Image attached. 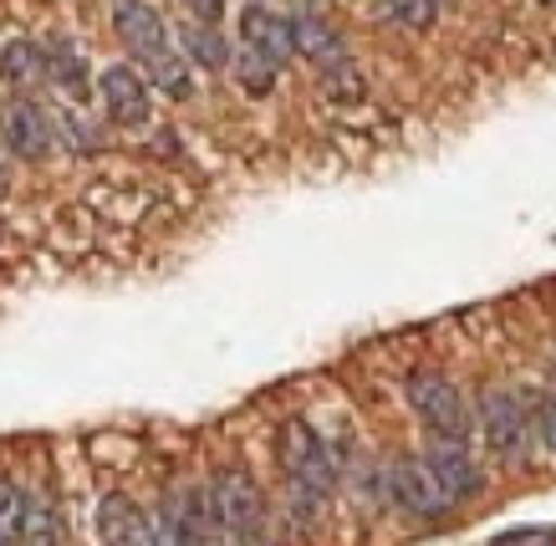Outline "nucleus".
Instances as JSON below:
<instances>
[{
  "label": "nucleus",
  "instance_id": "nucleus-1",
  "mask_svg": "<svg viewBox=\"0 0 556 546\" xmlns=\"http://www.w3.org/2000/svg\"><path fill=\"white\" fill-rule=\"evenodd\" d=\"M281 470H287V495H291V516L312 526L321 511H327V500L338 491V449L321 440L317 429L306 424V419H287L281 424Z\"/></svg>",
  "mask_w": 556,
  "mask_h": 546
},
{
  "label": "nucleus",
  "instance_id": "nucleus-2",
  "mask_svg": "<svg viewBox=\"0 0 556 546\" xmlns=\"http://www.w3.org/2000/svg\"><path fill=\"white\" fill-rule=\"evenodd\" d=\"M113 31L123 36V47L134 52L138 72L159 92H169V98H189L194 92L185 52H174L169 26H164V16L153 11L149 0H113Z\"/></svg>",
  "mask_w": 556,
  "mask_h": 546
},
{
  "label": "nucleus",
  "instance_id": "nucleus-3",
  "mask_svg": "<svg viewBox=\"0 0 556 546\" xmlns=\"http://www.w3.org/2000/svg\"><path fill=\"white\" fill-rule=\"evenodd\" d=\"M475 419H480V434H485V444H490V455H495V460L521 465L526 455H531V440H536V429H531V398H521L516 389L490 383V389L480 393Z\"/></svg>",
  "mask_w": 556,
  "mask_h": 546
},
{
  "label": "nucleus",
  "instance_id": "nucleus-4",
  "mask_svg": "<svg viewBox=\"0 0 556 546\" xmlns=\"http://www.w3.org/2000/svg\"><path fill=\"white\" fill-rule=\"evenodd\" d=\"M210 506H215V526L230 546H251L266 531V500L245 470H219L210 480Z\"/></svg>",
  "mask_w": 556,
  "mask_h": 546
},
{
  "label": "nucleus",
  "instance_id": "nucleus-5",
  "mask_svg": "<svg viewBox=\"0 0 556 546\" xmlns=\"http://www.w3.org/2000/svg\"><path fill=\"white\" fill-rule=\"evenodd\" d=\"M404 393L434 440H470L475 419H470V409H465V393H459L444 373H408Z\"/></svg>",
  "mask_w": 556,
  "mask_h": 546
},
{
  "label": "nucleus",
  "instance_id": "nucleus-6",
  "mask_svg": "<svg viewBox=\"0 0 556 546\" xmlns=\"http://www.w3.org/2000/svg\"><path fill=\"white\" fill-rule=\"evenodd\" d=\"M388 500L414 521H439L455 500L444 495V485L434 480V470L424 465V455H399L388 460Z\"/></svg>",
  "mask_w": 556,
  "mask_h": 546
},
{
  "label": "nucleus",
  "instance_id": "nucleus-7",
  "mask_svg": "<svg viewBox=\"0 0 556 546\" xmlns=\"http://www.w3.org/2000/svg\"><path fill=\"white\" fill-rule=\"evenodd\" d=\"M296 52L327 77V87H338L348 98L357 92V72H353V62H348V47H342V36L332 31L317 11H302V16H296Z\"/></svg>",
  "mask_w": 556,
  "mask_h": 546
},
{
  "label": "nucleus",
  "instance_id": "nucleus-8",
  "mask_svg": "<svg viewBox=\"0 0 556 546\" xmlns=\"http://www.w3.org/2000/svg\"><path fill=\"white\" fill-rule=\"evenodd\" d=\"M0 138H5V149L16 158L41 164L56 149V118L41 103H31V98H16V103L5 107V118H0Z\"/></svg>",
  "mask_w": 556,
  "mask_h": 546
},
{
  "label": "nucleus",
  "instance_id": "nucleus-9",
  "mask_svg": "<svg viewBox=\"0 0 556 546\" xmlns=\"http://www.w3.org/2000/svg\"><path fill=\"white\" fill-rule=\"evenodd\" d=\"M424 465L434 470V480L444 485L450 500H470V495H480V485H485V475H480L475 455L465 449V440H434V434H429V444H424Z\"/></svg>",
  "mask_w": 556,
  "mask_h": 546
},
{
  "label": "nucleus",
  "instance_id": "nucleus-10",
  "mask_svg": "<svg viewBox=\"0 0 556 546\" xmlns=\"http://www.w3.org/2000/svg\"><path fill=\"white\" fill-rule=\"evenodd\" d=\"M240 41L261 52L266 62L276 67H287L291 56H296V21L281 16V11H270V5H245L240 11Z\"/></svg>",
  "mask_w": 556,
  "mask_h": 546
},
{
  "label": "nucleus",
  "instance_id": "nucleus-11",
  "mask_svg": "<svg viewBox=\"0 0 556 546\" xmlns=\"http://www.w3.org/2000/svg\"><path fill=\"white\" fill-rule=\"evenodd\" d=\"M98 92H102V107H108V118L123 123V128H143L149 123V82H143V72L138 67H108L98 77Z\"/></svg>",
  "mask_w": 556,
  "mask_h": 546
},
{
  "label": "nucleus",
  "instance_id": "nucleus-12",
  "mask_svg": "<svg viewBox=\"0 0 556 546\" xmlns=\"http://www.w3.org/2000/svg\"><path fill=\"white\" fill-rule=\"evenodd\" d=\"M98 542L102 546H153V526L128 495H108L98 506Z\"/></svg>",
  "mask_w": 556,
  "mask_h": 546
},
{
  "label": "nucleus",
  "instance_id": "nucleus-13",
  "mask_svg": "<svg viewBox=\"0 0 556 546\" xmlns=\"http://www.w3.org/2000/svg\"><path fill=\"white\" fill-rule=\"evenodd\" d=\"M41 62H47V82L56 87L62 98L83 103L87 98V62H83V52H77L72 41H62V36H51L47 47H41Z\"/></svg>",
  "mask_w": 556,
  "mask_h": 546
},
{
  "label": "nucleus",
  "instance_id": "nucleus-14",
  "mask_svg": "<svg viewBox=\"0 0 556 546\" xmlns=\"http://www.w3.org/2000/svg\"><path fill=\"white\" fill-rule=\"evenodd\" d=\"M179 47H185L189 62H200V67L210 72H225L236 56H230V47H225V36L215 31V26H204V21H189V26H179Z\"/></svg>",
  "mask_w": 556,
  "mask_h": 546
},
{
  "label": "nucleus",
  "instance_id": "nucleus-15",
  "mask_svg": "<svg viewBox=\"0 0 556 546\" xmlns=\"http://www.w3.org/2000/svg\"><path fill=\"white\" fill-rule=\"evenodd\" d=\"M0 77L11 87H36L47 82V62H41V47L36 41H5L0 47Z\"/></svg>",
  "mask_w": 556,
  "mask_h": 546
},
{
  "label": "nucleus",
  "instance_id": "nucleus-16",
  "mask_svg": "<svg viewBox=\"0 0 556 546\" xmlns=\"http://www.w3.org/2000/svg\"><path fill=\"white\" fill-rule=\"evenodd\" d=\"M21 546H56L62 542V526H56V511H51L47 495H26V516H21Z\"/></svg>",
  "mask_w": 556,
  "mask_h": 546
},
{
  "label": "nucleus",
  "instance_id": "nucleus-17",
  "mask_svg": "<svg viewBox=\"0 0 556 546\" xmlns=\"http://www.w3.org/2000/svg\"><path fill=\"white\" fill-rule=\"evenodd\" d=\"M230 67H236V77H240V87H245V92H251V98H266L270 87H276V62H266V56L261 52H251V47H240L236 52V62H230Z\"/></svg>",
  "mask_w": 556,
  "mask_h": 546
},
{
  "label": "nucleus",
  "instance_id": "nucleus-18",
  "mask_svg": "<svg viewBox=\"0 0 556 546\" xmlns=\"http://www.w3.org/2000/svg\"><path fill=\"white\" fill-rule=\"evenodd\" d=\"M388 21H399L404 31H429L439 16V0H383Z\"/></svg>",
  "mask_w": 556,
  "mask_h": 546
},
{
  "label": "nucleus",
  "instance_id": "nucleus-19",
  "mask_svg": "<svg viewBox=\"0 0 556 546\" xmlns=\"http://www.w3.org/2000/svg\"><path fill=\"white\" fill-rule=\"evenodd\" d=\"M153 546H204L200 536H194V531L185 526V521H179V516H174V506L169 500H164V506H159V511H153Z\"/></svg>",
  "mask_w": 556,
  "mask_h": 546
},
{
  "label": "nucleus",
  "instance_id": "nucleus-20",
  "mask_svg": "<svg viewBox=\"0 0 556 546\" xmlns=\"http://www.w3.org/2000/svg\"><path fill=\"white\" fill-rule=\"evenodd\" d=\"M531 429H536V444L546 455H556V393L541 389L531 393Z\"/></svg>",
  "mask_w": 556,
  "mask_h": 546
},
{
  "label": "nucleus",
  "instance_id": "nucleus-21",
  "mask_svg": "<svg viewBox=\"0 0 556 546\" xmlns=\"http://www.w3.org/2000/svg\"><path fill=\"white\" fill-rule=\"evenodd\" d=\"M51 118H56V134L67 138L72 154H92V149H98V128H92V123H83L77 113H67V107H62V113H51Z\"/></svg>",
  "mask_w": 556,
  "mask_h": 546
},
{
  "label": "nucleus",
  "instance_id": "nucleus-22",
  "mask_svg": "<svg viewBox=\"0 0 556 546\" xmlns=\"http://www.w3.org/2000/svg\"><path fill=\"white\" fill-rule=\"evenodd\" d=\"M21 516H26V495L11 480H0V542H16L21 536Z\"/></svg>",
  "mask_w": 556,
  "mask_h": 546
},
{
  "label": "nucleus",
  "instance_id": "nucleus-23",
  "mask_svg": "<svg viewBox=\"0 0 556 546\" xmlns=\"http://www.w3.org/2000/svg\"><path fill=\"white\" fill-rule=\"evenodd\" d=\"M495 546H556V526H526V531H506V536H495Z\"/></svg>",
  "mask_w": 556,
  "mask_h": 546
},
{
  "label": "nucleus",
  "instance_id": "nucleus-24",
  "mask_svg": "<svg viewBox=\"0 0 556 546\" xmlns=\"http://www.w3.org/2000/svg\"><path fill=\"white\" fill-rule=\"evenodd\" d=\"M189 16L204 21V26H219V16H225V0H185Z\"/></svg>",
  "mask_w": 556,
  "mask_h": 546
},
{
  "label": "nucleus",
  "instance_id": "nucleus-25",
  "mask_svg": "<svg viewBox=\"0 0 556 546\" xmlns=\"http://www.w3.org/2000/svg\"><path fill=\"white\" fill-rule=\"evenodd\" d=\"M541 5H556V0H541Z\"/></svg>",
  "mask_w": 556,
  "mask_h": 546
},
{
  "label": "nucleus",
  "instance_id": "nucleus-26",
  "mask_svg": "<svg viewBox=\"0 0 556 546\" xmlns=\"http://www.w3.org/2000/svg\"><path fill=\"white\" fill-rule=\"evenodd\" d=\"M0 546H5V542H0Z\"/></svg>",
  "mask_w": 556,
  "mask_h": 546
}]
</instances>
